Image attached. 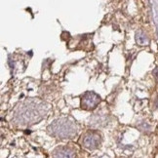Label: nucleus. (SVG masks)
<instances>
[{"instance_id": "obj_1", "label": "nucleus", "mask_w": 158, "mask_h": 158, "mask_svg": "<svg viewBox=\"0 0 158 158\" xmlns=\"http://www.w3.org/2000/svg\"><path fill=\"white\" fill-rule=\"evenodd\" d=\"M100 102V97L93 92H87L82 98V106L86 109L95 108L97 105Z\"/></svg>"}, {"instance_id": "obj_2", "label": "nucleus", "mask_w": 158, "mask_h": 158, "mask_svg": "<svg viewBox=\"0 0 158 158\" xmlns=\"http://www.w3.org/2000/svg\"><path fill=\"white\" fill-rule=\"evenodd\" d=\"M84 146L87 148H95L99 143V137L95 134H91L85 137L84 139Z\"/></svg>"}, {"instance_id": "obj_3", "label": "nucleus", "mask_w": 158, "mask_h": 158, "mask_svg": "<svg viewBox=\"0 0 158 158\" xmlns=\"http://www.w3.org/2000/svg\"><path fill=\"white\" fill-rule=\"evenodd\" d=\"M136 41L140 45H147L148 44V38L147 36L142 31H139L136 34Z\"/></svg>"}]
</instances>
